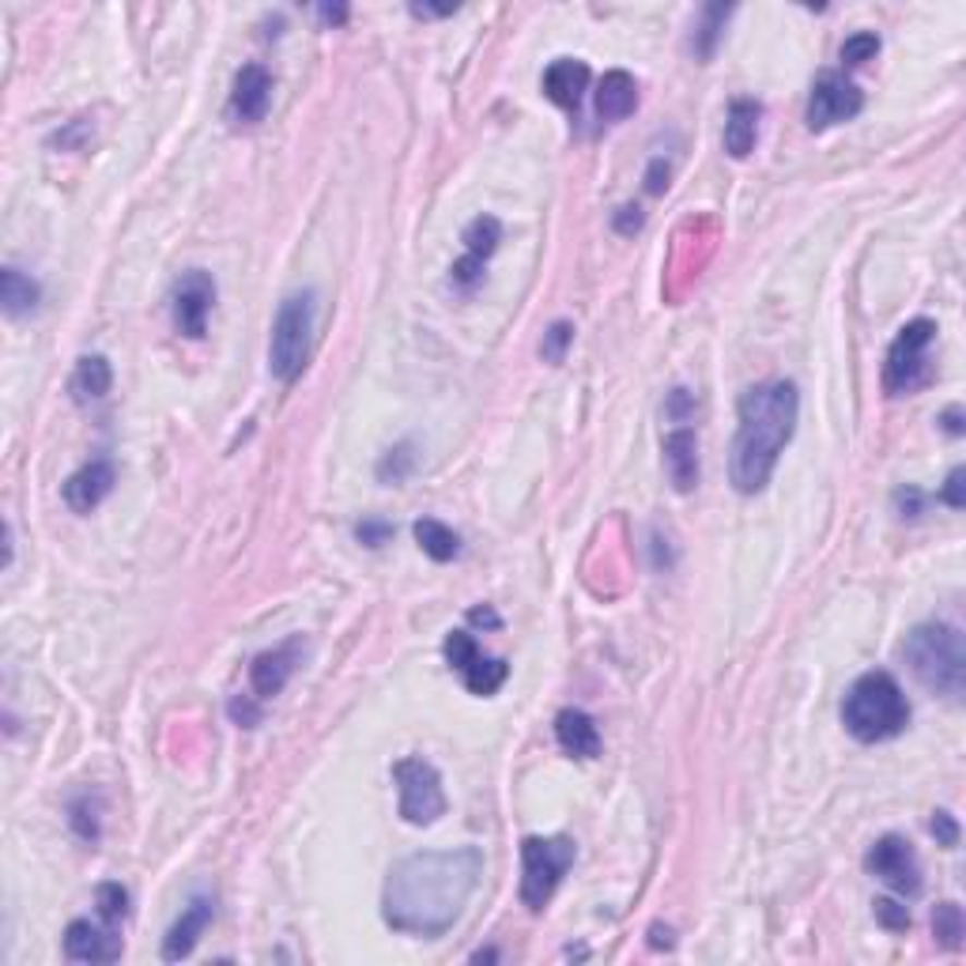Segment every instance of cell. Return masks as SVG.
<instances>
[{
	"label": "cell",
	"mask_w": 966,
	"mask_h": 966,
	"mask_svg": "<svg viewBox=\"0 0 966 966\" xmlns=\"http://www.w3.org/2000/svg\"><path fill=\"white\" fill-rule=\"evenodd\" d=\"M963 480H966V472H963V469H952V476H947L944 491H940V503H944V506H952V510H963V506H966V495H963Z\"/></svg>",
	"instance_id": "b9f144b4"
},
{
	"label": "cell",
	"mask_w": 966,
	"mask_h": 966,
	"mask_svg": "<svg viewBox=\"0 0 966 966\" xmlns=\"http://www.w3.org/2000/svg\"><path fill=\"white\" fill-rule=\"evenodd\" d=\"M480 280H483V261L469 257V253H464V257H457L454 268H449V283H454L457 291H472Z\"/></svg>",
	"instance_id": "d590c367"
},
{
	"label": "cell",
	"mask_w": 966,
	"mask_h": 966,
	"mask_svg": "<svg viewBox=\"0 0 966 966\" xmlns=\"http://www.w3.org/2000/svg\"><path fill=\"white\" fill-rule=\"evenodd\" d=\"M842 725L854 740L883 744L910 725V702L891 673H865L842 699Z\"/></svg>",
	"instance_id": "277c9868"
},
{
	"label": "cell",
	"mask_w": 966,
	"mask_h": 966,
	"mask_svg": "<svg viewBox=\"0 0 966 966\" xmlns=\"http://www.w3.org/2000/svg\"><path fill=\"white\" fill-rule=\"evenodd\" d=\"M668 178H673V167H668V159H653L650 162V170H645V193H653V196H661L668 190Z\"/></svg>",
	"instance_id": "60d3db41"
},
{
	"label": "cell",
	"mask_w": 966,
	"mask_h": 966,
	"mask_svg": "<svg viewBox=\"0 0 966 966\" xmlns=\"http://www.w3.org/2000/svg\"><path fill=\"white\" fill-rule=\"evenodd\" d=\"M638 110V84L635 76L624 69H612L604 72L601 87H596V118L616 125V121L630 118Z\"/></svg>",
	"instance_id": "44dd1931"
},
{
	"label": "cell",
	"mask_w": 966,
	"mask_h": 966,
	"mask_svg": "<svg viewBox=\"0 0 966 966\" xmlns=\"http://www.w3.org/2000/svg\"><path fill=\"white\" fill-rule=\"evenodd\" d=\"M929 831H932V838H937L944 849H955V846H959V823H955V816H952V812H944V808H940V812H932Z\"/></svg>",
	"instance_id": "74e56055"
},
{
	"label": "cell",
	"mask_w": 966,
	"mask_h": 966,
	"mask_svg": "<svg viewBox=\"0 0 966 966\" xmlns=\"http://www.w3.org/2000/svg\"><path fill=\"white\" fill-rule=\"evenodd\" d=\"M585 87H589V64L578 61V57H559V61H552L544 69V95L552 98L555 106H563V110L578 113Z\"/></svg>",
	"instance_id": "ac0fdd59"
},
{
	"label": "cell",
	"mask_w": 966,
	"mask_h": 966,
	"mask_svg": "<svg viewBox=\"0 0 966 966\" xmlns=\"http://www.w3.org/2000/svg\"><path fill=\"white\" fill-rule=\"evenodd\" d=\"M695 408H699L695 393L679 386V389L668 393V400H665V420H668V423H676V427H687V423L695 420Z\"/></svg>",
	"instance_id": "836d02e7"
},
{
	"label": "cell",
	"mask_w": 966,
	"mask_h": 966,
	"mask_svg": "<svg viewBox=\"0 0 966 966\" xmlns=\"http://www.w3.org/2000/svg\"><path fill=\"white\" fill-rule=\"evenodd\" d=\"M457 8H435V4H412L415 20H435V15H454Z\"/></svg>",
	"instance_id": "f6af8a7d"
},
{
	"label": "cell",
	"mask_w": 966,
	"mask_h": 966,
	"mask_svg": "<svg viewBox=\"0 0 966 966\" xmlns=\"http://www.w3.org/2000/svg\"><path fill=\"white\" fill-rule=\"evenodd\" d=\"M872 910H876V921H880L887 932H906V929H910V910H906L903 903H895V898H876Z\"/></svg>",
	"instance_id": "e575fe53"
},
{
	"label": "cell",
	"mask_w": 966,
	"mask_h": 966,
	"mask_svg": "<svg viewBox=\"0 0 966 966\" xmlns=\"http://www.w3.org/2000/svg\"><path fill=\"white\" fill-rule=\"evenodd\" d=\"M661 449H665L668 483H673L679 495H687V491L699 487V435H695L691 423H687V427L668 431L665 442H661Z\"/></svg>",
	"instance_id": "e0dca14e"
},
{
	"label": "cell",
	"mask_w": 966,
	"mask_h": 966,
	"mask_svg": "<svg viewBox=\"0 0 966 966\" xmlns=\"http://www.w3.org/2000/svg\"><path fill=\"white\" fill-rule=\"evenodd\" d=\"M903 661L914 679L932 695L959 702L966 691V645L963 630L952 624H921L906 635Z\"/></svg>",
	"instance_id": "3957f363"
},
{
	"label": "cell",
	"mask_w": 966,
	"mask_h": 966,
	"mask_svg": "<svg viewBox=\"0 0 966 966\" xmlns=\"http://www.w3.org/2000/svg\"><path fill=\"white\" fill-rule=\"evenodd\" d=\"M317 15H322L325 23H343V20H348V8H343V4H337V8L325 4V8H317Z\"/></svg>",
	"instance_id": "7dc6e473"
},
{
	"label": "cell",
	"mask_w": 966,
	"mask_h": 966,
	"mask_svg": "<svg viewBox=\"0 0 966 966\" xmlns=\"http://www.w3.org/2000/svg\"><path fill=\"white\" fill-rule=\"evenodd\" d=\"M299 653H302L299 638H288V642L276 645V650L257 653V657H253V665H250L253 695H257V699H276V695L288 687L294 668H299Z\"/></svg>",
	"instance_id": "5bb4252c"
},
{
	"label": "cell",
	"mask_w": 966,
	"mask_h": 966,
	"mask_svg": "<svg viewBox=\"0 0 966 966\" xmlns=\"http://www.w3.org/2000/svg\"><path fill=\"white\" fill-rule=\"evenodd\" d=\"M861 110H865V92L854 80H846L842 72H820L812 84V95H808L805 121L812 133H823V129L857 118Z\"/></svg>",
	"instance_id": "9c48e42d"
},
{
	"label": "cell",
	"mask_w": 966,
	"mask_h": 966,
	"mask_svg": "<svg viewBox=\"0 0 966 966\" xmlns=\"http://www.w3.org/2000/svg\"><path fill=\"white\" fill-rule=\"evenodd\" d=\"M642 224H645V216H642V208H638V204H624V208L612 216V227H616V234H624V239L642 231Z\"/></svg>",
	"instance_id": "ab89813d"
},
{
	"label": "cell",
	"mask_w": 966,
	"mask_h": 966,
	"mask_svg": "<svg viewBox=\"0 0 966 966\" xmlns=\"http://www.w3.org/2000/svg\"><path fill=\"white\" fill-rule=\"evenodd\" d=\"M95 910L106 925H118L129 918V891L121 883H98L95 887Z\"/></svg>",
	"instance_id": "4dcf8cb0"
},
{
	"label": "cell",
	"mask_w": 966,
	"mask_h": 966,
	"mask_svg": "<svg viewBox=\"0 0 966 966\" xmlns=\"http://www.w3.org/2000/svg\"><path fill=\"white\" fill-rule=\"evenodd\" d=\"M212 918H216V903H212V898H204V895H196L193 903L182 910V918L170 925L167 937H162V959H167V963L190 959L196 940L204 937V929L212 925Z\"/></svg>",
	"instance_id": "2e32d148"
},
{
	"label": "cell",
	"mask_w": 966,
	"mask_h": 966,
	"mask_svg": "<svg viewBox=\"0 0 966 966\" xmlns=\"http://www.w3.org/2000/svg\"><path fill=\"white\" fill-rule=\"evenodd\" d=\"M113 386V371L106 355H84L76 363V374H72V397L80 404H92V400H102Z\"/></svg>",
	"instance_id": "7402d4cb"
},
{
	"label": "cell",
	"mask_w": 966,
	"mask_h": 966,
	"mask_svg": "<svg viewBox=\"0 0 966 966\" xmlns=\"http://www.w3.org/2000/svg\"><path fill=\"white\" fill-rule=\"evenodd\" d=\"M253 699H257V695H234V699L227 702V714H231V722L239 728H257L261 725V707Z\"/></svg>",
	"instance_id": "8d00e7d4"
},
{
	"label": "cell",
	"mask_w": 966,
	"mask_h": 966,
	"mask_svg": "<svg viewBox=\"0 0 966 966\" xmlns=\"http://www.w3.org/2000/svg\"><path fill=\"white\" fill-rule=\"evenodd\" d=\"M555 740L570 759H596L601 756V728L585 710H563L555 717Z\"/></svg>",
	"instance_id": "ffe728a7"
},
{
	"label": "cell",
	"mask_w": 966,
	"mask_h": 966,
	"mask_svg": "<svg viewBox=\"0 0 966 966\" xmlns=\"http://www.w3.org/2000/svg\"><path fill=\"white\" fill-rule=\"evenodd\" d=\"M932 340H937V322H929V317H914L898 329V337L887 348V363H883V389L891 397H903L929 382Z\"/></svg>",
	"instance_id": "52a82bcc"
},
{
	"label": "cell",
	"mask_w": 966,
	"mask_h": 966,
	"mask_svg": "<svg viewBox=\"0 0 966 966\" xmlns=\"http://www.w3.org/2000/svg\"><path fill=\"white\" fill-rule=\"evenodd\" d=\"M932 937H937V944L947 947V952H959L966 937V918L959 906L937 903V910H932Z\"/></svg>",
	"instance_id": "f1b7e54d"
},
{
	"label": "cell",
	"mask_w": 966,
	"mask_h": 966,
	"mask_svg": "<svg viewBox=\"0 0 966 966\" xmlns=\"http://www.w3.org/2000/svg\"><path fill=\"white\" fill-rule=\"evenodd\" d=\"M268 102H273V76H268V69L265 64H242L231 87V102H227L231 121L257 125V121H265Z\"/></svg>",
	"instance_id": "4fadbf2b"
},
{
	"label": "cell",
	"mask_w": 966,
	"mask_h": 966,
	"mask_svg": "<svg viewBox=\"0 0 966 966\" xmlns=\"http://www.w3.org/2000/svg\"><path fill=\"white\" fill-rule=\"evenodd\" d=\"M575 865V842L555 834V838H526L521 842V903L532 914H540L552 895L559 891L563 876Z\"/></svg>",
	"instance_id": "8992f818"
},
{
	"label": "cell",
	"mask_w": 966,
	"mask_h": 966,
	"mask_svg": "<svg viewBox=\"0 0 966 966\" xmlns=\"http://www.w3.org/2000/svg\"><path fill=\"white\" fill-rule=\"evenodd\" d=\"M800 420V393L793 382H763L736 404V438L728 449V483L740 495H759L771 483L777 457L793 442Z\"/></svg>",
	"instance_id": "7a4b0ae2"
},
{
	"label": "cell",
	"mask_w": 966,
	"mask_h": 966,
	"mask_svg": "<svg viewBox=\"0 0 966 966\" xmlns=\"http://www.w3.org/2000/svg\"><path fill=\"white\" fill-rule=\"evenodd\" d=\"M355 536L366 547H382L393 536V526H386V521H363V526H355Z\"/></svg>",
	"instance_id": "7bdbcfd3"
},
{
	"label": "cell",
	"mask_w": 966,
	"mask_h": 966,
	"mask_svg": "<svg viewBox=\"0 0 966 966\" xmlns=\"http://www.w3.org/2000/svg\"><path fill=\"white\" fill-rule=\"evenodd\" d=\"M940 423H944V431H947V435H955V438H959V435H963V408H959V404H952L944 415H940Z\"/></svg>",
	"instance_id": "ee69618b"
},
{
	"label": "cell",
	"mask_w": 966,
	"mask_h": 966,
	"mask_svg": "<svg viewBox=\"0 0 966 966\" xmlns=\"http://www.w3.org/2000/svg\"><path fill=\"white\" fill-rule=\"evenodd\" d=\"M895 514H898V518H903V521H906V518H910V521H914V518H921V514H925V495H921L918 487H898V491H895Z\"/></svg>",
	"instance_id": "f35d334b"
},
{
	"label": "cell",
	"mask_w": 966,
	"mask_h": 966,
	"mask_svg": "<svg viewBox=\"0 0 966 966\" xmlns=\"http://www.w3.org/2000/svg\"><path fill=\"white\" fill-rule=\"evenodd\" d=\"M69 826L95 846L98 834H102V805H98L95 793H80L76 800H69Z\"/></svg>",
	"instance_id": "4316f807"
},
{
	"label": "cell",
	"mask_w": 966,
	"mask_h": 966,
	"mask_svg": "<svg viewBox=\"0 0 966 966\" xmlns=\"http://www.w3.org/2000/svg\"><path fill=\"white\" fill-rule=\"evenodd\" d=\"M759 118H763V102L756 98H733L725 118V152L733 159H748L759 141Z\"/></svg>",
	"instance_id": "d6986e66"
},
{
	"label": "cell",
	"mask_w": 966,
	"mask_h": 966,
	"mask_svg": "<svg viewBox=\"0 0 966 966\" xmlns=\"http://www.w3.org/2000/svg\"><path fill=\"white\" fill-rule=\"evenodd\" d=\"M865 869L903 898H914L921 891V861L903 834H883V838H876L872 849L865 854Z\"/></svg>",
	"instance_id": "30bf717a"
},
{
	"label": "cell",
	"mask_w": 966,
	"mask_h": 966,
	"mask_svg": "<svg viewBox=\"0 0 966 966\" xmlns=\"http://www.w3.org/2000/svg\"><path fill=\"white\" fill-rule=\"evenodd\" d=\"M314 325H317V291H294L280 302L273 322V340H268V371L294 386L310 363V348H314Z\"/></svg>",
	"instance_id": "5b68a950"
},
{
	"label": "cell",
	"mask_w": 966,
	"mask_h": 966,
	"mask_svg": "<svg viewBox=\"0 0 966 966\" xmlns=\"http://www.w3.org/2000/svg\"><path fill=\"white\" fill-rule=\"evenodd\" d=\"M461 239H464V253H469V257L487 261L491 253L498 250V242H503V224H498L495 216H476L469 227H464Z\"/></svg>",
	"instance_id": "83f0119b"
},
{
	"label": "cell",
	"mask_w": 966,
	"mask_h": 966,
	"mask_svg": "<svg viewBox=\"0 0 966 966\" xmlns=\"http://www.w3.org/2000/svg\"><path fill=\"white\" fill-rule=\"evenodd\" d=\"M113 464L106 461V457H95V461H87L84 469H76L69 480H64V506H69L72 514H92L95 506H102V498L113 491Z\"/></svg>",
	"instance_id": "9a60e30c"
},
{
	"label": "cell",
	"mask_w": 966,
	"mask_h": 966,
	"mask_svg": "<svg viewBox=\"0 0 966 966\" xmlns=\"http://www.w3.org/2000/svg\"><path fill=\"white\" fill-rule=\"evenodd\" d=\"M469 619H472V624H476V627H498V616H495V612H491V608H472V612H469Z\"/></svg>",
	"instance_id": "bcb514c9"
},
{
	"label": "cell",
	"mask_w": 966,
	"mask_h": 966,
	"mask_svg": "<svg viewBox=\"0 0 966 966\" xmlns=\"http://www.w3.org/2000/svg\"><path fill=\"white\" fill-rule=\"evenodd\" d=\"M64 959H72V963H113V959H121L118 925H106L102 918H98V921L76 918L69 929H64Z\"/></svg>",
	"instance_id": "7c38bea8"
},
{
	"label": "cell",
	"mask_w": 966,
	"mask_h": 966,
	"mask_svg": "<svg viewBox=\"0 0 966 966\" xmlns=\"http://www.w3.org/2000/svg\"><path fill=\"white\" fill-rule=\"evenodd\" d=\"M38 299H43V288H38V280L23 276L20 268H12V265L0 273V306H4L8 317L31 314V310L38 306Z\"/></svg>",
	"instance_id": "603a6c76"
},
{
	"label": "cell",
	"mask_w": 966,
	"mask_h": 966,
	"mask_svg": "<svg viewBox=\"0 0 966 966\" xmlns=\"http://www.w3.org/2000/svg\"><path fill=\"white\" fill-rule=\"evenodd\" d=\"M483 876L476 846L427 849L397 861L382 887V918L404 937L435 940L461 921Z\"/></svg>",
	"instance_id": "6da1fadb"
},
{
	"label": "cell",
	"mask_w": 966,
	"mask_h": 966,
	"mask_svg": "<svg viewBox=\"0 0 966 966\" xmlns=\"http://www.w3.org/2000/svg\"><path fill=\"white\" fill-rule=\"evenodd\" d=\"M495 959H498V952H495V947H483V952L472 955V963H495Z\"/></svg>",
	"instance_id": "c3c4849f"
},
{
	"label": "cell",
	"mask_w": 966,
	"mask_h": 966,
	"mask_svg": "<svg viewBox=\"0 0 966 966\" xmlns=\"http://www.w3.org/2000/svg\"><path fill=\"white\" fill-rule=\"evenodd\" d=\"M415 472V442H397L386 449L378 461V480L382 483H404Z\"/></svg>",
	"instance_id": "f546056e"
},
{
	"label": "cell",
	"mask_w": 966,
	"mask_h": 966,
	"mask_svg": "<svg viewBox=\"0 0 966 966\" xmlns=\"http://www.w3.org/2000/svg\"><path fill=\"white\" fill-rule=\"evenodd\" d=\"M216 306V280L204 268H190L178 280L174 299H170V314H174V329L190 340H201L208 329V314Z\"/></svg>",
	"instance_id": "8fae6325"
},
{
	"label": "cell",
	"mask_w": 966,
	"mask_h": 966,
	"mask_svg": "<svg viewBox=\"0 0 966 966\" xmlns=\"http://www.w3.org/2000/svg\"><path fill=\"white\" fill-rule=\"evenodd\" d=\"M570 343H575V325H570V322H555L552 329L544 333V340H540V355H544V363L559 366L563 359H567Z\"/></svg>",
	"instance_id": "d6a6232c"
},
{
	"label": "cell",
	"mask_w": 966,
	"mask_h": 966,
	"mask_svg": "<svg viewBox=\"0 0 966 966\" xmlns=\"http://www.w3.org/2000/svg\"><path fill=\"white\" fill-rule=\"evenodd\" d=\"M415 540H420V547L435 563H449V559H457V555H461V536H457L449 526L435 521V518L415 521Z\"/></svg>",
	"instance_id": "cb8c5ba5"
},
{
	"label": "cell",
	"mask_w": 966,
	"mask_h": 966,
	"mask_svg": "<svg viewBox=\"0 0 966 966\" xmlns=\"http://www.w3.org/2000/svg\"><path fill=\"white\" fill-rule=\"evenodd\" d=\"M876 53H880V35H872V31H857V35H849L846 43H842L838 61L846 64V69H861V64H869Z\"/></svg>",
	"instance_id": "1f68e13d"
},
{
	"label": "cell",
	"mask_w": 966,
	"mask_h": 966,
	"mask_svg": "<svg viewBox=\"0 0 966 966\" xmlns=\"http://www.w3.org/2000/svg\"><path fill=\"white\" fill-rule=\"evenodd\" d=\"M457 676L464 679V687H469L472 695H495L498 687L506 684V676H510V665L498 657H483V653H476V657H472Z\"/></svg>",
	"instance_id": "d4e9b609"
},
{
	"label": "cell",
	"mask_w": 966,
	"mask_h": 966,
	"mask_svg": "<svg viewBox=\"0 0 966 966\" xmlns=\"http://www.w3.org/2000/svg\"><path fill=\"white\" fill-rule=\"evenodd\" d=\"M393 782L400 793V816L412 826H431L446 812V793H442V777L427 759L408 756L393 763Z\"/></svg>",
	"instance_id": "ba28073f"
},
{
	"label": "cell",
	"mask_w": 966,
	"mask_h": 966,
	"mask_svg": "<svg viewBox=\"0 0 966 966\" xmlns=\"http://www.w3.org/2000/svg\"><path fill=\"white\" fill-rule=\"evenodd\" d=\"M728 15H733V8H728V4H707V8H702V20H699L695 38H691V49H695V57H699V61H710V57L717 53V43H722V31H725Z\"/></svg>",
	"instance_id": "484cf974"
}]
</instances>
